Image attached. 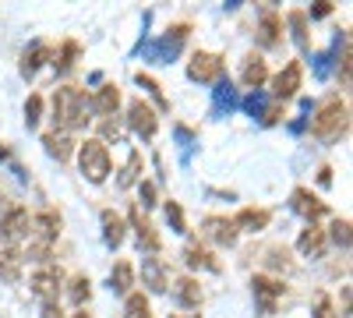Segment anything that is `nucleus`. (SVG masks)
<instances>
[{"mask_svg": "<svg viewBox=\"0 0 353 318\" xmlns=\"http://www.w3.org/2000/svg\"><path fill=\"white\" fill-rule=\"evenodd\" d=\"M88 96L85 89H78V85H61V89L53 92V128L57 131H81L88 121Z\"/></svg>", "mask_w": 353, "mask_h": 318, "instance_id": "obj_1", "label": "nucleus"}, {"mask_svg": "<svg viewBox=\"0 0 353 318\" xmlns=\"http://www.w3.org/2000/svg\"><path fill=\"white\" fill-rule=\"evenodd\" d=\"M57 237H61V212H53V209H43L36 216H28V230H25V251L21 258H32V262H43L46 266V258L57 244Z\"/></svg>", "mask_w": 353, "mask_h": 318, "instance_id": "obj_2", "label": "nucleus"}, {"mask_svg": "<svg viewBox=\"0 0 353 318\" xmlns=\"http://www.w3.org/2000/svg\"><path fill=\"white\" fill-rule=\"evenodd\" d=\"M346 131H350V106H346V99H339V96L321 99L318 110H314V117H311V135L318 141H339Z\"/></svg>", "mask_w": 353, "mask_h": 318, "instance_id": "obj_3", "label": "nucleus"}, {"mask_svg": "<svg viewBox=\"0 0 353 318\" xmlns=\"http://www.w3.org/2000/svg\"><path fill=\"white\" fill-rule=\"evenodd\" d=\"M78 166L81 173L92 184H103L110 177V170H113V159H110V149L103 146L99 138H85L81 146H78Z\"/></svg>", "mask_w": 353, "mask_h": 318, "instance_id": "obj_4", "label": "nucleus"}, {"mask_svg": "<svg viewBox=\"0 0 353 318\" xmlns=\"http://www.w3.org/2000/svg\"><path fill=\"white\" fill-rule=\"evenodd\" d=\"M223 71H226V61L219 53H209V50H198L188 64V78L198 81V85H212V81H223Z\"/></svg>", "mask_w": 353, "mask_h": 318, "instance_id": "obj_5", "label": "nucleus"}, {"mask_svg": "<svg viewBox=\"0 0 353 318\" xmlns=\"http://www.w3.org/2000/svg\"><path fill=\"white\" fill-rule=\"evenodd\" d=\"M251 290H254V304H258L261 315H276V301L286 294V283H283V279H272V276H265V272H258V276L251 279Z\"/></svg>", "mask_w": 353, "mask_h": 318, "instance_id": "obj_6", "label": "nucleus"}, {"mask_svg": "<svg viewBox=\"0 0 353 318\" xmlns=\"http://www.w3.org/2000/svg\"><path fill=\"white\" fill-rule=\"evenodd\" d=\"M188 32H191L188 25H173V28H166V36H163L159 43H152V46H145V53H149L152 61H163V64H170L173 57L181 53V46H184Z\"/></svg>", "mask_w": 353, "mask_h": 318, "instance_id": "obj_7", "label": "nucleus"}, {"mask_svg": "<svg viewBox=\"0 0 353 318\" xmlns=\"http://www.w3.org/2000/svg\"><path fill=\"white\" fill-rule=\"evenodd\" d=\"M128 128L138 131L141 138H152L159 131V117H156V110L145 103V99H131L128 103Z\"/></svg>", "mask_w": 353, "mask_h": 318, "instance_id": "obj_8", "label": "nucleus"}, {"mask_svg": "<svg viewBox=\"0 0 353 318\" xmlns=\"http://www.w3.org/2000/svg\"><path fill=\"white\" fill-rule=\"evenodd\" d=\"M290 209L297 212V216H304L307 223H318L321 216H329V206L321 201L314 191H307V188H293V195H290Z\"/></svg>", "mask_w": 353, "mask_h": 318, "instance_id": "obj_9", "label": "nucleus"}, {"mask_svg": "<svg viewBox=\"0 0 353 318\" xmlns=\"http://www.w3.org/2000/svg\"><path fill=\"white\" fill-rule=\"evenodd\" d=\"M301 81H304V68H301V61H290V64L272 78V99H276V103H286L290 96H297Z\"/></svg>", "mask_w": 353, "mask_h": 318, "instance_id": "obj_10", "label": "nucleus"}, {"mask_svg": "<svg viewBox=\"0 0 353 318\" xmlns=\"http://www.w3.org/2000/svg\"><path fill=\"white\" fill-rule=\"evenodd\" d=\"M25 230H28V209L25 206H11L4 216H0V241L4 244H14L25 237Z\"/></svg>", "mask_w": 353, "mask_h": 318, "instance_id": "obj_11", "label": "nucleus"}, {"mask_svg": "<svg viewBox=\"0 0 353 318\" xmlns=\"http://www.w3.org/2000/svg\"><path fill=\"white\" fill-rule=\"evenodd\" d=\"M201 230H205V237L216 241L219 248H233L237 244V234H241V230L233 226V219H226V216H205Z\"/></svg>", "mask_w": 353, "mask_h": 318, "instance_id": "obj_12", "label": "nucleus"}, {"mask_svg": "<svg viewBox=\"0 0 353 318\" xmlns=\"http://www.w3.org/2000/svg\"><path fill=\"white\" fill-rule=\"evenodd\" d=\"M61 283H64V272L57 266H39L32 272V290L43 297V301H57V294H61Z\"/></svg>", "mask_w": 353, "mask_h": 318, "instance_id": "obj_13", "label": "nucleus"}, {"mask_svg": "<svg viewBox=\"0 0 353 318\" xmlns=\"http://www.w3.org/2000/svg\"><path fill=\"white\" fill-rule=\"evenodd\" d=\"M128 219H131V230H134V237H138V248H141V251H149V255H156V251H159V244H163V241H159V234H156V226L141 216V209H138V206L131 209V216H128Z\"/></svg>", "mask_w": 353, "mask_h": 318, "instance_id": "obj_14", "label": "nucleus"}, {"mask_svg": "<svg viewBox=\"0 0 353 318\" xmlns=\"http://www.w3.org/2000/svg\"><path fill=\"white\" fill-rule=\"evenodd\" d=\"M283 18L272 11V8H265L261 11V18H258V43L265 46V50H276L279 43H283Z\"/></svg>", "mask_w": 353, "mask_h": 318, "instance_id": "obj_15", "label": "nucleus"}, {"mask_svg": "<svg viewBox=\"0 0 353 318\" xmlns=\"http://www.w3.org/2000/svg\"><path fill=\"white\" fill-rule=\"evenodd\" d=\"M141 283L149 286L152 294L170 290V279H166V266H163V258H141Z\"/></svg>", "mask_w": 353, "mask_h": 318, "instance_id": "obj_16", "label": "nucleus"}, {"mask_svg": "<svg viewBox=\"0 0 353 318\" xmlns=\"http://www.w3.org/2000/svg\"><path fill=\"white\" fill-rule=\"evenodd\" d=\"M117 106H121V89H117L113 81H110V85H103V89H99L96 96H88V110L99 113V117H113Z\"/></svg>", "mask_w": 353, "mask_h": 318, "instance_id": "obj_17", "label": "nucleus"}, {"mask_svg": "<svg viewBox=\"0 0 353 318\" xmlns=\"http://www.w3.org/2000/svg\"><path fill=\"white\" fill-rule=\"evenodd\" d=\"M297 251L307 255V258H321V255H325V230H321L318 223H307V226L301 230Z\"/></svg>", "mask_w": 353, "mask_h": 318, "instance_id": "obj_18", "label": "nucleus"}, {"mask_svg": "<svg viewBox=\"0 0 353 318\" xmlns=\"http://www.w3.org/2000/svg\"><path fill=\"white\" fill-rule=\"evenodd\" d=\"M265 78H269V64H265V57L261 53H251L248 61H244V68H241V81L248 85V89H261L265 85Z\"/></svg>", "mask_w": 353, "mask_h": 318, "instance_id": "obj_19", "label": "nucleus"}, {"mask_svg": "<svg viewBox=\"0 0 353 318\" xmlns=\"http://www.w3.org/2000/svg\"><path fill=\"white\" fill-rule=\"evenodd\" d=\"M201 297H205V294H201V283H198V279L181 276V279L173 283V301L181 304V308H198Z\"/></svg>", "mask_w": 353, "mask_h": 318, "instance_id": "obj_20", "label": "nucleus"}, {"mask_svg": "<svg viewBox=\"0 0 353 318\" xmlns=\"http://www.w3.org/2000/svg\"><path fill=\"white\" fill-rule=\"evenodd\" d=\"M46 61H50V46H46L43 39L28 43V46H25V53H21V74H25V78H32Z\"/></svg>", "mask_w": 353, "mask_h": 318, "instance_id": "obj_21", "label": "nucleus"}, {"mask_svg": "<svg viewBox=\"0 0 353 318\" xmlns=\"http://www.w3.org/2000/svg\"><path fill=\"white\" fill-rule=\"evenodd\" d=\"M43 146H46V152H50L57 163H68L71 152H74V138L64 135V131H46V135H43Z\"/></svg>", "mask_w": 353, "mask_h": 318, "instance_id": "obj_22", "label": "nucleus"}, {"mask_svg": "<svg viewBox=\"0 0 353 318\" xmlns=\"http://www.w3.org/2000/svg\"><path fill=\"white\" fill-rule=\"evenodd\" d=\"M21 248H14V244H4L0 248V279L4 283H18V276H21Z\"/></svg>", "mask_w": 353, "mask_h": 318, "instance_id": "obj_23", "label": "nucleus"}, {"mask_svg": "<svg viewBox=\"0 0 353 318\" xmlns=\"http://www.w3.org/2000/svg\"><path fill=\"white\" fill-rule=\"evenodd\" d=\"M184 262L191 266V269H212V272H219L223 266L216 262V255L205 248V244H198V241H191V244H184Z\"/></svg>", "mask_w": 353, "mask_h": 318, "instance_id": "obj_24", "label": "nucleus"}, {"mask_svg": "<svg viewBox=\"0 0 353 318\" xmlns=\"http://www.w3.org/2000/svg\"><path fill=\"white\" fill-rule=\"evenodd\" d=\"M272 219L269 209H241L237 216H233V226L237 230H248V234H258V230H265Z\"/></svg>", "mask_w": 353, "mask_h": 318, "instance_id": "obj_25", "label": "nucleus"}, {"mask_svg": "<svg viewBox=\"0 0 353 318\" xmlns=\"http://www.w3.org/2000/svg\"><path fill=\"white\" fill-rule=\"evenodd\" d=\"M99 219H103V241H106L110 248H121V244H124V230H128V226H124V219L117 216L113 209H103V216H99Z\"/></svg>", "mask_w": 353, "mask_h": 318, "instance_id": "obj_26", "label": "nucleus"}, {"mask_svg": "<svg viewBox=\"0 0 353 318\" xmlns=\"http://www.w3.org/2000/svg\"><path fill=\"white\" fill-rule=\"evenodd\" d=\"M134 286V266L131 262H117L113 272H110V290L113 294H131Z\"/></svg>", "mask_w": 353, "mask_h": 318, "instance_id": "obj_27", "label": "nucleus"}, {"mask_svg": "<svg viewBox=\"0 0 353 318\" xmlns=\"http://www.w3.org/2000/svg\"><path fill=\"white\" fill-rule=\"evenodd\" d=\"M286 21H290V32H293V43H297V50H301V53H307V50H311L307 14H304V11H290V14H286Z\"/></svg>", "mask_w": 353, "mask_h": 318, "instance_id": "obj_28", "label": "nucleus"}, {"mask_svg": "<svg viewBox=\"0 0 353 318\" xmlns=\"http://www.w3.org/2000/svg\"><path fill=\"white\" fill-rule=\"evenodd\" d=\"M124 318H152V304H149V297L138 294V290H131L128 301H124Z\"/></svg>", "mask_w": 353, "mask_h": 318, "instance_id": "obj_29", "label": "nucleus"}, {"mask_svg": "<svg viewBox=\"0 0 353 318\" xmlns=\"http://www.w3.org/2000/svg\"><path fill=\"white\" fill-rule=\"evenodd\" d=\"M74 57H78V43H74V39H64V43H61V50L53 53V61H50V64H53L57 71H71Z\"/></svg>", "mask_w": 353, "mask_h": 318, "instance_id": "obj_30", "label": "nucleus"}, {"mask_svg": "<svg viewBox=\"0 0 353 318\" xmlns=\"http://www.w3.org/2000/svg\"><path fill=\"white\" fill-rule=\"evenodd\" d=\"M134 81L141 85V89H149V96H152V99L159 103V110H170V99L163 96V89H159V81H156L152 74H145V71H138V74H134Z\"/></svg>", "mask_w": 353, "mask_h": 318, "instance_id": "obj_31", "label": "nucleus"}, {"mask_svg": "<svg viewBox=\"0 0 353 318\" xmlns=\"http://www.w3.org/2000/svg\"><path fill=\"white\" fill-rule=\"evenodd\" d=\"M141 170H145V159H141V152H131V159H128V166H124V173H121V188H131L138 177H141Z\"/></svg>", "mask_w": 353, "mask_h": 318, "instance_id": "obj_32", "label": "nucleus"}, {"mask_svg": "<svg viewBox=\"0 0 353 318\" xmlns=\"http://www.w3.org/2000/svg\"><path fill=\"white\" fill-rule=\"evenodd\" d=\"M237 106V92H233V85H230V78L226 81H216V110H233Z\"/></svg>", "mask_w": 353, "mask_h": 318, "instance_id": "obj_33", "label": "nucleus"}, {"mask_svg": "<svg viewBox=\"0 0 353 318\" xmlns=\"http://www.w3.org/2000/svg\"><path fill=\"white\" fill-rule=\"evenodd\" d=\"M71 304H78V308H85V301H88V294H92V283H88V276H78V279H71Z\"/></svg>", "mask_w": 353, "mask_h": 318, "instance_id": "obj_34", "label": "nucleus"}, {"mask_svg": "<svg viewBox=\"0 0 353 318\" xmlns=\"http://www.w3.org/2000/svg\"><path fill=\"white\" fill-rule=\"evenodd\" d=\"M39 113H43V96L32 92V96L25 99V124H28V128H36V124H39Z\"/></svg>", "mask_w": 353, "mask_h": 318, "instance_id": "obj_35", "label": "nucleus"}, {"mask_svg": "<svg viewBox=\"0 0 353 318\" xmlns=\"http://www.w3.org/2000/svg\"><path fill=\"white\" fill-rule=\"evenodd\" d=\"M332 244H339L343 251L350 248V219H332Z\"/></svg>", "mask_w": 353, "mask_h": 318, "instance_id": "obj_36", "label": "nucleus"}, {"mask_svg": "<svg viewBox=\"0 0 353 318\" xmlns=\"http://www.w3.org/2000/svg\"><path fill=\"white\" fill-rule=\"evenodd\" d=\"M166 219H170V226L176 230V234H188L184 212H181V206H176V201H166Z\"/></svg>", "mask_w": 353, "mask_h": 318, "instance_id": "obj_37", "label": "nucleus"}, {"mask_svg": "<svg viewBox=\"0 0 353 318\" xmlns=\"http://www.w3.org/2000/svg\"><path fill=\"white\" fill-rule=\"evenodd\" d=\"M279 117H286V110H283V103H272V106H265L261 124H265V128H272V124H279Z\"/></svg>", "mask_w": 353, "mask_h": 318, "instance_id": "obj_38", "label": "nucleus"}, {"mask_svg": "<svg viewBox=\"0 0 353 318\" xmlns=\"http://www.w3.org/2000/svg\"><path fill=\"white\" fill-rule=\"evenodd\" d=\"M314 318H339V315H332V301L325 294L314 297Z\"/></svg>", "mask_w": 353, "mask_h": 318, "instance_id": "obj_39", "label": "nucleus"}, {"mask_svg": "<svg viewBox=\"0 0 353 318\" xmlns=\"http://www.w3.org/2000/svg\"><path fill=\"white\" fill-rule=\"evenodd\" d=\"M244 106H248V113H251V117H258V121H261V113H265V103H261V96H258V92H251Z\"/></svg>", "mask_w": 353, "mask_h": 318, "instance_id": "obj_40", "label": "nucleus"}, {"mask_svg": "<svg viewBox=\"0 0 353 318\" xmlns=\"http://www.w3.org/2000/svg\"><path fill=\"white\" fill-rule=\"evenodd\" d=\"M141 206H156V184L141 181Z\"/></svg>", "mask_w": 353, "mask_h": 318, "instance_id": "obj_41", "label": "nucleus"}, {"mask_svg": "<svg viewBox=\"0 0 353 318\" xmlns=\"http://www.w3.org/2000/svg\"><path fill=\"white\" fill-rule=\"evenodd\" d=\"M39 318H64V311H61L57 301H43V315Z\"/></svg>", "mask_w": 353, "mask_h": 318, "instance_id": "obj_42", "label": "nucleus"}, {"mask_svg": "<svg viewBox=\"0 0 353 318\" xmlns=\"http://www.w3.org/2000/svg\"><path fill=\"white\" fill-rule=\"evenodd\" d=\"M329 11H332V4H329V0H321V4H314V8H311V18H325Z\"/></svg>", "mask_w": 353, "mask_h": 318, "instance_id": "obj_43", "label": "nucleus"}, {"mask_svg": "<svg viewBox=\"0 0 353 318\" xmlns=\"http://www.w3.org/2000/svg\"><path fill=\"white\" fill-rule=\"evenodd\" d=\"M103 135H106V138H117V135H121V128H117L113 121H103Z\"/></svg>", "mask_w": 353, "mask_h": 318, "instance_id": "obj_44", "label": "nucleus"}, {"mask_svg": "<svg viewBox=\"0 0 353 318\" xmlns=\"http://www.w3.org/2000/svg\"><path fill=\"white\" fill-rule=\"evenodd\" d=\"M318 181H321V184H329V181H332V170H329V166H321V170H318Z\"/></svg>", "mask_w": 353, "mask_h": 318, "instance_id": "obj_45", "label": "nucleus"}, {"mask_svg": "<svg viewBox=\"0 0 353 318\" xmlns=\"http://www.w3.org/2000/svg\"><path fill=\"white\" fill-rule=\"evenodd\" d=\"M343 315H350V286H343Z\"/></svg>", "mask_w": 353, "mask_h": 318, "instance_id": "obj_46", "label": "nucleus"}, {"mask_svg": "<svg viewBox=\"0 0 353 318\" xmlns=\"http://www.w3.org/2000/svg\"><path fill=\"white\" fill-rule=\"evenodd\" d=\"M71 318H92V315H88V311H85V308H78V311H74V315H71Z\"/></svg>", "mask_w": 353, "mask_h": 318, "instance_id": "obj_47", "label": "nucleus"}, {"mask_svg": "<svg viewBox=\"0 0 353 318\" xmlns=\"http://www.w3.org/2000/svg\"><path fill=\"white\" fill-rule=\"evenodd\" d=\"M173 318H198V315H173Z\"/></svg>", "mask_w": 353, "mask_h": 318, "instance_id": "obj_48", "label": "nucleus"}, {"mask_svg": "<svg viewBox=\"0 0 353 318\" xmlns=\"http://www.w3.org/2000/svg\"><path fill=\"white\" fill-rule=\"evenodd\" d=\"M0 209H4V195H0Z\"/></svg>", "mask_w": 353, "mask_h": 318, "instance_id": "obj_49", "label": "nucleus"}]
</instances>
